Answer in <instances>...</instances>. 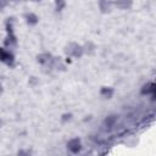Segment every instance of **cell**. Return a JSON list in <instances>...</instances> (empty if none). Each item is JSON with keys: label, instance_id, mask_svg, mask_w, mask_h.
<instances>
[{"label": "cell", "instance_id": "6da1fadb", "mask_svg": "<svg viewBox=\"0 0 156 156\" xmlns=\"http://www.w3.org/2000/svg\"><path fill=\"white\" fill-rule=\"evenodd\" d=\"M65 51H66V54L69 55V56H73V57H80L82 54H83V51H84V49H83L80 45L76 44V43H71V44H68V45L66 46Z\"/></svg>", "mask_w": 156, "mask_h": 156}, {"label": "cell", "instance_id": "7a4b0ae2", "mask_svg": "<svg viewBox=\"0 0 156 156\" xmlns=\"http://www.w3.org/2000/svg\"><path fill=\"white\" fill-rule=\"evenodd\" d=\"M67 149L72 152V154H78L82 149V145H80V140L78 138H74V139H71L68 143H67Z\"/></svg>", "mask_w": 156, "mask_h": 156}, {"label": "cell", "instance_id": "3957f363", "mask_svg": "<svg viewBox=\"0 0 156 156\" xmlns=\"http://www.w3.org/2000/svg\"><path fill=\"white\" fill-rule=\"evenodd\" d=\"M13 60H15V58H13V55H12L10 51H7V50L0 48V61H2V62H5V63L12 66Z\"/></svg>", "mask_w": 156, "mask_h": 156}, {"label": "cell", "instance_id": "277c9868", "mask_svg": "<svg viewBox=\"0 0 156 156\" xmlns=\"http://www.w3.org/2000/svg\"><path fill=\"white\" fill-rule=\"evenodd\" d=\"M141 94L145 95V94H151L152 95V99L155 98V84L154 83H146L143 88H141Z\"/></svg>", "mask_w": 156, "mask_h": 156}, {"label": "cell", "instance_id": "5b68a950", "mask_svg": "<svg viewBox=\"0 0 156 156\" xmlns=\"http://www.w3.org/2000/svg\"><path fill=\"white\" fill-rule=\"evenodd\" d=\"M5 45H6L7 48H15V46L17 45V39H16V37L13 35V32L9 33L7 38L5 39Z\"/></svg>", "mask_w": 156, "mask_h": 156}, {"label": "cell", "instance_id": "8992f818", "mask_svg": "<svg viewBox=\"0 0 156 156\" xmlns=\"http://www.w3.org/2000/svg\"><path fill=\"white\" fill-rule=\"evenodd\" d=\"M37 60H38V62H40V63H49L50 61H52V56H51V54H49V52H44V54L38 55Z\"/></svg>", "mask_w": 156, "mask_h": 156}, {"label": "cell", "instance_id": "52a82bcc", "mask_svg": "<svg viewBox=\"0 0 156 156\" xmlns=\"http://www.w3.org/2000/svg\"><path fill=\"white\" fill-rule=\"evenodd\" d=\"M115 4H116L117 7H119V9H122V10H127V9H129V7L132 6L133 1H132V0H116Z\"/></svg>", "mask_w": 156, "mask_h": 156}, {"label": "cell", "instance_id": "ba28073f", "mask_svg": "<svg viewBox=\"0 0 156 156\" xmlns=\"http://www.w3.org/2000/svg\"><path fill=\"white\" fill-rule=\"evenodd\" d=\"M116 121H117V116L111 115V116L106 117V119H105V122H104V126H105L107 129H110V128H112V127L115 126Z\"/></svg>", "mask_w": 156, "mask_h": 156}, {"label": "cell", "instance_id": "9c48e42d", "mask_svg": "<svg viewBox=\"0 0 156 156\" xmlns=\"http://www.w3.org/2000/svg\"><path fill=\"white\" fill-rule=\"evenodd\" d=\"M99 6L102 12H108L111 10V0H100Z\"/></svg>", "mask_w": 156, "mask_h": 156}, {"label": "cell", "instance_id": "30bf717a", "mask_svg": "<svg viewBox=\"0 0 156 156\" xmlns=\"http://www.w3.org/2000/svg\"><path fill=\"white\" fill-rule=\"evenodd\" d=\"M100 94H101L102 98H105V99H110V98L113 95V89H112V88H108V87H104V88L101 89Z\"/></svg>", "mask_w": 156, "mask_h": 156}, {"label": "cell", "instance_id": "8fae6325", "mask_svg": "<svg viewBox=\"0 0 156 156\" xmlns=\"http://www.w3.org/2000/svg\"><path fill=\"white\" fill-rule=\"evenodd\" d=\"M26 20H27V22L29 24H37V22H38V17L34 13H27L26 15Z\"/></svg>", "mask_w": 156, "mask_h": 156}, {"label": "cell", "instance_id": "7c38bea8", "mask_svg": "<svg viewBox=\"0 0 156 156\" xmlns=\"http://www.w3.org/2000/svg\"><path fill=\"white\" fill-rule=\"evenodd\" d=\"M55 4H56V10L57 11H61L65 7V0H55Z\"/></svg>", "mask_w": 156, "mask_h": 156}, {"label": "cell", "instance_id": "4fadbf2b", "mask_svg": "<svg viewBox=\"0 0 156 156\" xmlns=\"http://www.w3.org/2000/svg\"><path fill=\"white\" fill-rule=\"evenodd\" d=\"M71 116H72L71 113H68V115H67V113H66V115H63V118H62V121H67V119H69V118H71Z\"/></svg>", "mask_w": 156, "mask_h": 156}, {"label": "cell", "instance_id": "5bb4252c", "mask_svg": "<svg viewBox=\"0 0 156 156\" xmlns=\"http://www.w3.org/2000/svg\"><path fill=\"white\" fill-rule=\"evenodd\" d=\"M6 4H7V0H0V9L4 7Z\"/></svg>", "mask_w": 156, "mask_h": 156}, {"label": "cell", "instance_id": "9a60e30c", "mask_svg": "<svg viewBox=\"0 0 156 156\" xmlns=\"http://www.w3.org/2000/svg\"><path fill=\"white\" fill-rule=\"evenodd\" d=\"M1 91H2V87H1V84H0V94H1Z\"/></svg>", "mask_w": 156, "mask_h": 156}, {"label": "cell", "instance_id": "2e32d148", "mask_svg": "<svg viewBox=\"0 0 156 156\" xmlns=\"http://www.w3.org/2000/svg\"><path fill=\"white\" fill-rule=\"evenodd\" d=\"M0 126H1V121H0Z\"/></svg>", "mask_w": 156, "mask_h": 156}]
</instances>
